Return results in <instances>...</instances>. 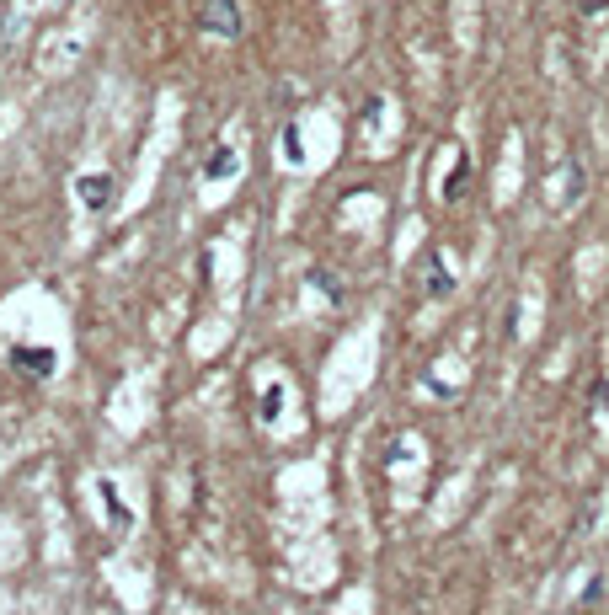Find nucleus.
Segmentation results:
<instances>
[{
  "label": "nucleus",
  "instance_id": "7ed1b4c3",
  "mask_svg": "<svg viewBox=\"0 0 609 615\" xmlns=\"http://www.w3.org/2000/svg\"><path fill=\"white\" fill-rule=\"evenodd\" d=\"M11 359H17L22 369H33V375H54V353L49 348H17Z\"/></svg>",
  "mask_w": 609,
  "mask_h": 615
},
{
  "label": "nucleus",
  "instance_id": "39448f33",
  "mask_svg": "<svg viewBox=\"0 0 609 615\" xmlns=\"http://www.w3.org/2000/svg\"><path fill=\"white\" fill-rule=\"evenodd\" d=\"M449 289H455V279L444 273V257L433 252V257H428V295H449Z\"/></svg>",
  "mask_w": 609,
  "mask_h": 615
},
{
  "label": "nucleus",
  "instance_id": "f257e3e1",
  "mask_svg": "<svg viewBox=\"0 0 609 615\" xmlns=\"http://www.w3.org/2000/svg\"><path fill=\"white\" fill-rule=\"evenodd\" d=\"M198 27H203V33H209V38H241V6H236V0H203V6H198Z\"/></svg>",
  "mask_w": 609,
  "mask_h": 615
},
{
  "label": "nucleus",
  "instance_id": "f03ea898",
  "mask_svg": "<svg viewBox=\"0 0 609 615\" xmlns=\"http://www.w3.org/2000/svg\"><path fill=\"white\" fill-rule=\"evenodd\" d=\"M81 204L86 209H107V204H113V177H102V172L81 177Z\"/></svg>",
  "mask_w": 609,
  "mask_h": 615
},
{
  "label": "nucleus",
  "instance_id": "20e7f679",
  "mask_svg": "<svg viewBox=\"0 0 609 615\" xmlns=\"http://www.w3.org/2000/svg\"><path fill=\"white\" fill-rule=\"evenodd\" d=\"M230 172H236V150L230 145H220L209 161H203V177H230Z\"/></svg>",
  "mask_w": 609,
  "mask_h": 615
}]
</instances>
